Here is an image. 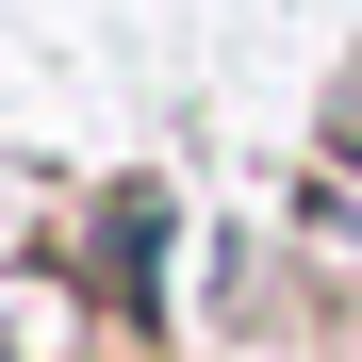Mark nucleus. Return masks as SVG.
<instances>
[{
    "instance_id": "1",
    "label": "nucleus",
    "mask_w": 362,
    "mask_h": 362,
    "mask_svg": "<svg viewBox=\"0 0 362 362\" xmlns=\"http://www.w3.org/2000/svg\"><path fill=\"white\" fill-rule=\"evenodd\" d=\"M165 230H181V214L148 198V181L99 214V280H115V313H148V296H165Z\"/></svg>"
},
{
    "instance_id": "2",
    "label": "nucleus",
    "mask_w": 362,
    "mask_h": 362,
    "mask_svg": "<svg viewBox=\"0 0 362 362\" xmlns=\"http://www.w3.org/2000/svg\"><path fill=\"white\" fill-rule=\"evenodd\" d=\"M329 148H346V165H362V83H346V115H329Z\"/></svg>"
}]
</instances>
